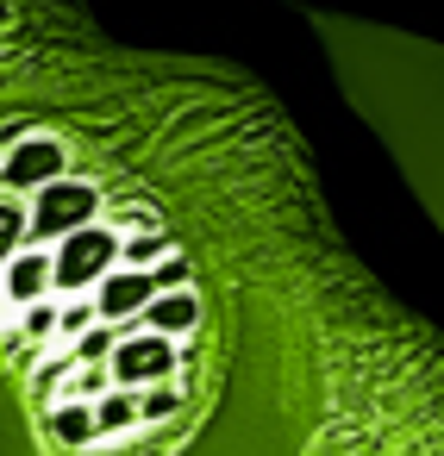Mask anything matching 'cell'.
Masks as SVG:
<instances>
[{"label": "cell", "mask_w": 444, "mask_h": 456, "mask_svg": "<svg viewBox=\"0 0 444 456\" xmlns=\"http://www.w3.org/2000/svg\"><path fill=\"white\" fill-rule=\"evenodd\" d=\"M0 456H444V344L238 57L0 0Z\"/></svg>", "instance_id": "6da1fadb"}]
</instances>
